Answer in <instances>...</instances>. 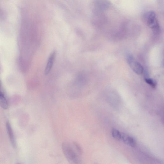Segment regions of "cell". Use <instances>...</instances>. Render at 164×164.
<instances>
[{
  "instance_id": "obj_1",
  "label": "cell",
  "mask_w": 164,
  "mask_h": 164,
  "mask_svg": "<svg viewBox=\"0 0 164 164\" xmlns=\"http://www.w3.org/2000/svg\"><path fill=\"white\" fill-rule=\"evenodd\" d=\"M63 153L67 161L70 164H82L80 155L74 149L72 145L64 142L62 145Z\"/></svg>"
},
{
  "instance_id": "obj_3",
  "label": "cell",
  "mask_w": 164,
  "mask_h": 164,
  "mask_svg": "<svg viewBox=\"0 0 164 164\" xmlns=\"http://www.w3.org/2000/svg\"><path fill=\"white\" fill-rule=\"evenodd\" d=\"M127 60L129 66L132 70L138 75H141L144 72L142 65L132 56L128 55Z\"/></svg>"
},
{
  "instance_id": "obj_6",
  "label": "cell",
  "mask_w": 164,
  "mask_h": 164,
  "mask_svg": "<svg viewBox=\"0 0 164 164\" xmlns=\"http://www.w3.org/2000/svg\"><path fill=\"white\" fill-rule=\"evenodd\" d=\"M56 55V52L53 51L49 57L46 67L45 69V73L46 75H48L51 70L53 63H54Z\"/></svg>"
},
{
  "instance_id": "obj_11",
  "label": "cell",
  "mask_w": 164,
  "mask_h": 164,
  "mask_svg": "<svg viewBox=\"0 0 164 164\" xmlns=\"http://www.w3.org/2000/svg\"><path fill=\"white\" fill-rule=\"evenodd\" d=\"M94 164H98L97 163H94Z\"/></svg>"
},
{
  "instance_id": "obj_8",
  "label": "cell",
  "mask_w": 164,
  "mask_h": 164,
  "mask_svg": "<svg viewBox=\"0 0 164 164\" xmlns=\"http://www.w3.org/2000/svg\"><path fill=\"white\" fill-rule=\"evenodd\" d=\"M121 132L116 129H113L112 130L113 137L117 141H121Z\"/></svg>"
},
{
  "instance_id": "obj_5",
  "label": "cell",
  "mask_w": 164,
  "mask_h": 164,
  "mask_svg": "<svg viewBox=\"0 0 164 164\" xmlns=\"http://www.w3.org/2000/svg\"><path fill=\"white\" fill-rule=\"evenodd\" d=\"M0 105L4 109H7L9 108V103L4 94L2 92V84L0 81Z\"/></svg>"
},
{
  "instance_id": "obj_4",
  "label": "cell",
  "mask_w": 164,
  "mask_h": 164,
  "mask_svg": "<svg viewBox=\"0 0 164 164\" xmlns=\"http://www.w3.org/2000/svg\"><path fill=\"white\" fill-rule=\"evenodd\" d=\"M6 126L7 132L9 135L11 144L13 148L15 149L17 147V143H16L13 129L9 122H7L6 123Z\"/></svg>"
},
{
  "instance_id": "obj_10",
  "label": "cell",
  "mask_w": 164,
  "mask_h": 164,
  "mask_svg": "<svg viewBox=\"0 0 164 164\" xmlns=\"http://www.w3.org/2000/svg\"><path fill=\"white\" fill-rule=\"evenodd\" d=\"M15 164H22L21 163H16Z\"/></svg>"
},
{
  "instance_id": "obj_7",
  "label": "cell",
  "mask_w": 164,
  "mask_h": 164,
  "mask_svg": "<svg viewBox=\"0 0 164 164\" xmlns=\"http://www.w3.org/2000/svg\"><path fill=\"white\" fill-rule=\"evenodd\" d=\"M72 145L74 149L75 150L78 154L79 155L83 154V150L79 143L76 142H72Z\"/></svg>"
},
{
  "instance_id": "obj_9",
  "label": "cell",
  "mask_w": 164,
  "mask_h": 164,
  "mask_svg": "<svg viewBox=\"0 0 164 164\" xmlns=\"http://www.w3.org/2000/svg\"><path fill=\"white\" fill-rule=\"evenodd\" d=\"M145 81L146 83L151 86L152 88H154L156 87L157 83L154 80L147 78L145 79Z\"/></svg>"
},
{
  "instance_id": "obj_2",
  "label": "cell",
  "mask_w": 164,
  "mask_h": 164,
  "mask_svg": "<svg viewBox=\"0 0 164 164\" xmlns=\"http://www.w3.org/2000/svg\"><path fill=\"white\" fill-rule=\"evenodd\" d=\"M145 20L147 26L151 29L154 32L159 31L160 26L156 15L154 11H150L145 15Z\"/></svg>"
}]
</instances>
